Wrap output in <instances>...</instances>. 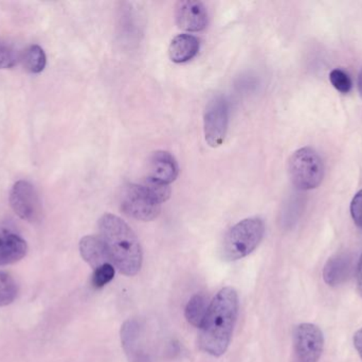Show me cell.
Here are the masks:
<instances>
[{
	"label": "cell",
	"instance_id": "cell-1",
	"mask_svg": "<svg viewBox=\"0 0 362 362\" xmlns=\"http://www.w3.org/2000/svg\"><path fill=\"white\" fill-rule=\"evenodd\" d=\"M238 315V293L232 287H225L211 302L206 318L199 327L198 344L204 353L219 357L227 352Z\"/></svg>",
	"mask_w": 362,
	"mask_h": 362
},
{
	"label": "cell",
	"instance_id": "cell-2",
	"mask_svg": "<svg viewBox=\"0 0 362 362\" xmlns=\"http://www.w3.org/2000/svg\"><path fill=\"white\" fill-rule=\"evenodd\" d=\"M99 231L112 265L127 276L139 273L144 254L139 239L129 225L118 216L105 214L99 220Z\"/></svg>",
	"mask_w": 362,
	"mask_h": 362
},
{
	"label": "cell",
	"instance_id": "cell-3",
	"mask_svg": "<svg viewBox=\"0 0 362 362\" xmlns=\"http://www.w3.org/2000/svg\"><path fill=\"white\" fill-rule=\"evenodd\" d=\"M265 225L261 218L244 219L236 223L223 237L221 256L226 261H236L248 256L263 240Z\"/></svg>",
	"mask_w": 362,
	"mask_h": 362
},
{
	"label": "cell",
	"instance_id": "cell-4",
	"mask_svg": "<svg viewBox=\"0 0 362 362\" xmlns=\"http://www.w3.org/2000/svg\"><path fill=\"white\" fill-rule=\"evenodd\" d=\"M288 174L293 186L299 191L317 188L325 176L322 159L310 147L299 149L289 159Z\"/></svg>",
	"mask_w": 362,
	"mask_h": 362
},
{
	"label": "cell",
	"instance_id": "cell-5",
	"mask_svg": "<svg viewBox=\"0 0 362 362\" xmlns=\"http://www.w3.org/2000/svg\"><path fill=\"white\" fill-rule=\"evenodd\" d=\"M121 210L136 220L152 221L160 214L161 205L151 199L140 184H127L122 189Z\"/></svg>",
	"mask_w": 362,
	"mask_h": 362
},
{
	"label": "cell",
	"instance_id": "cell-6",
	"mask_svg": "<svg viewBox=\"0 0 362 362\" xmlns=\"http://www.w3.org/2000/svg\"><path fill=\"white\" fill-rule=\"evenodd\" d=\"M10 204L15 214L28 222L40 220L42 208L35 187L28 181H17L10 193Z\"/></svg>",
	"mask_w": 362,
	"mask_h": 362
},
{
	"label": "cell",
	"instance_id": "cell-7",
	"mask_svg": "<svg viewBox=\"0 0 362 362\" xmlns=\"http://www.w3.org/2000/svg\"><path fill=\"white\" fill-rule=\"evenodd\" d=\"M229 123V106L223 97L211 100L204 113V137L209 146L217 148L225 142Z\"/></svg>",
	"mask_w": 362,
	"mask_h": 362
},
{
	"label": "cell",
	"instance_id": "cell-8",
	"mask_svg": "<svg viewBox=\"0 0 362 362\" xmlns=\"http://www.w3.org/2000/svg\"><path fill=\"white\" fill-rule=\"evenodd\" d=\"M293 344L298 362H318L325 350V336L317 325L302 323L296 327Z\"/></svg>",
	"mask_w": 362,
	"mask_h": 362
},
{
	"label": "cell",
	"instance_id": "cell-9",
	"mask_svg": "<svg viewBox=\"0 0 362 362\" xmlns=\"http://www.w3.org/2000/svg\"><path fill=\"white\" fill-rule=\"evenodd\" d=\"M28 244L14 225L0 222V266L12 265L27 255Z\"/></svg>",
	"mask_w": 362,
	"mask_h": 362
},
{
	"label": "cell",
	"instance_id": "cell-10",
	"mask_svg": "<svg viewBox=\"0 0 362 362\" xmlns=\"http://www.w3.org/2000/svg\"><path fill=\"white\" fill-rule=\"evenodd\" d=\"M176 23L180 29L189 32L202 31L208 25L206 6L196 0H182L176 6Z\"/></svg>",
	"mask_w": 362,
	"mask_h": 362
},
{
	"label": "cell",
	"instance_id": "cell-11",
	"mask_svg": "<svg viewBox=\"0 0 362 362\" xmlns=\"http://www.w3.org/2000/svg\"><path fill=\"white\" fill-rule=\"evenodd\" d=\"M180 174L175 157L168 151L159 150L153 153L150 161L151 178L156 179L165 184H171Z\"/></svg>",
	"mask_w": 362,
	"mask_h": 362
},
{
	"label": "cell",
	"instance_id": "cell-12",
	"mask_svg": "<svg viewBox=\"0 0 362 362\" xmlns=\"http://www.w3.org/2000/svg\"><path fill=\"white\" fill-rule=\"evenodd\" d=\"M121 342L131 362H146L141 346V327L136 320H127L121 329Z\"/></svg>",
	"mask_w": 362,
	"mask_h": 362
},
{
	"label": "cell",
	"instance_id": "cell-13",
	"mask_svg": "<svg viewBox=\"0 0 362 362\" xmlns=\"http://www.w3.org/2000/svg\"><path fill=\"white\" fill-rule=\"evenodd\" d=\"M352 270V257L346 253H340L327 261L323 269V278L329 286H339L350 278Z\"/></svg>",
	"mask_w": 362,
	"mask_h": 362
},
{
	"label": "cell",
	"instance_id": "cell-14",
	"mask_svg": "<svg viewBox=\"0 0 362 362\" xmlns=\"http://www.w3.org/2000/svg\"><path fill=\"white\" fill-rule=\"evenodd\" d=\"M80 253L82 259L93 270L106 264H112L107 249L100 236H85L80 242Z\"/></svg>",
	"mask_w": 362,
	"mask_h": 362
},
{
	"label": "cell",
	"instance_id": "cell-15",
	"mask_svg": "<svg viewBox=\"0 0 362 362\" xmlns=\"http://www.w3.org/2000/svg\"><path fill=\"white\" fill-rule=\"evenodd\" d=\"M199 40L191 34H180L173 38L169 47L170 59L181 64L191 61L199 51Z\"/></svg>",
	"mask_w": 362,
	"mask_h": 362
},
{
	"label": "cell",
	"instance_id": "cell-16",
	"mask_svg": "<svg viewBox=\"0 0 362 362\" xmlns=\"http://www.w3.org/2000/svg\"><path fill=\"white\" fill-rule=\"evenodd\" d=\"M209 305L206 295L202 293L193 295L185 306V316L187 322L199 329L206 318Z\"/></svg>",
	"mask_w": 362,
	"mask_h": 362
},
{
	"label": "cell",
	"instance_id": "cell-17",
	"mask_svg": "<svg viewBox=\"0 0 362 362\" xmlns=\"http://www.w3.org/2000/svg\"><path fill=\"white\" fill-rule=\"evenodd\" d=\"M23 62L25 70L31 74H40L46 67L47 64L44 49L38 45H32L25 50Z\"/></svg>",
	"mask_w": 362,
	"mask_h": 362
},
{
	"label": "cell",
	"instance_id": "cell-18",
	"mask_svg": "<svg viewBox=\"0 0 362 362\" xmlns=\"http://www.w3.org/2000/svg\"><path fill=\"white\" fill-rule=\"evenodd\" d=\"M140 186L142 187V189L146 191V195L151 199L154 200L155 202L160 204V205L161 203L169 200L172 193L171 187H170L169 184H165V183L160 182V181L156 180V179L151 178V176L144 179V182L140 184Z\"/></svg>",
	"mask_w": 362,
	"mask_h": 362
},
{
	"label": "cell",
	"instance_id": "cell-19",
	"mask_svg": "<svg viewBox=\"0 0 362 362\" xmlns=\"http://www.w3.org/2000/svg\"><path fill=\"white\" fill-rule=\"evenodd\" d=\"M18 295V285L11 274L0 271V307L10 305Z\"/></svg>",
	"mask_w": 362,
	"mask_h": 362
},
{
	"label": "cell",
	"instance_id": "cell-20",
	"mask_svg": "<svg viewBox=\"0 0 362 362\" xmlns=\"http://www.w3.org/2000/svg\"><path fill=\"white\" fill-rule=\"evenodd\" d=\"M21 53L12 43L0 38V69H8L21 61Z\"/></svg>",
	"mask_w": 362,
	"mask_h": 362
},
{
	"label": "cell",
	"instance_id": "cell-21",
	"mask_svg": "<svg viewBox=\"0 0 362 362\" xmlns=\"http://www.w3.org/2000/svg\"><path fill=\"white\" fill-rule=\"evenodd\" d=\"M115 273H116V269L112 264L101 266L93 271V278H91L93 286L97 289L102 288L114 280Z\"/></svg>",
	"mask_w": 362,
	"mask_h": 362
},
{
	"label": "cell",
	"instance_id": "cell-22",
	"mask_svg": "<svg viewBox=\"0 0 362 362\" xmlns=\"http://www.w3.org/2000/svg\"><path fill=\"white\" fill-rule=\"evenodd\" d=\"M329 81H331L332 85L340 93L348 94L352 89L353 83L350 76L340 68H335V69L332 70L331 74H329Z\"/></svg>",
	"mask_w": 362,
	"mask_h": 362
},
{
	"label": "cell",
	"instance_id": "cell-23",
	"mask_svg": "<svg viewBox=\"0 0 362 362\" xmlns=\"http://www.w3.org/2000/svg\"><path fill=\"white\" fill-rule=\"evenodd\" d=\"M351 216L355 225L362 229V189L354 196L351 202Z\"/></svg>",
	"mask_w": 362,
	"mask_h": 362
},
{
	"label": "cell",
	"instance_id": "cell-24",
	"mask_svg": "<svg viewBox=\"0 0 362 362\" xmlns=\"http://www.w3.org/2000/svg\"><path fill=\"white\" fill-rule=\"evenodd\" d=\"M354 346L362 359V329L357 331L354 335Z\"/></svg>",
	"mask_w": 362,
	"mask_h": 362
},
{
	"label": "cell",
	"instance_id": "cell-25",
	"mask_svg": "<svg viewBox=\"0 0 362 362\" xmlns=\"http://www.w3.org/2000/svg\"><path fill=\"white\" fill-rule=\"evenodd\" d=\"M357 288H358L359 295L362 297V255L357 266Z\"/></svg>",
	"mask_w": 362,
	"mask_h": 362
},
{
	"label": "cell",
	"instance_id": "cell-26",
	"mask_svg": "<svg viewBox=\"0 0 362 362\" xmlns=\"http://www.w3.org/2000/svg\"><path fill=\"white\" fill-rule=\"evenodd\" d=\"M358 91L359 94H361V96L362 97V69L358 77Z\"/></svg>",
	"mask_w": 362,
	"mask_h": 362
}]
</instances>
